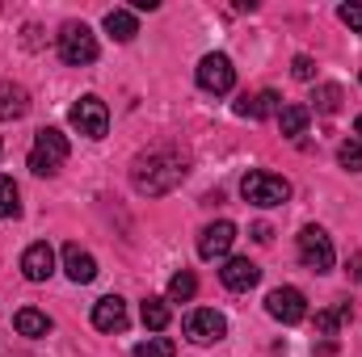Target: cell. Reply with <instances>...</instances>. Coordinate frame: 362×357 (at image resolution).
Masks as SVG:
<instances>
[{"label": "cell", "mask_w": 362, "mask_h": 357, "mask_svg": "<svg viewBox=\"0 0 362 357\" xmlns=\"http://www.w3.org/2000/svg\"><path fill=\"white\" fill-rule=\"evenodd\" d=\"M21 214V193L8 177H0V219H17Z\"/></svg>", "instance_id": "obj_23"}, {"label": "cell", "mask_w": 362, "mask_h": 357, "mask_svg": "<svg viewBox=\"0 0 362 357\" xmlns=\"http://www.w3.org/2000/svg\"><path fill=\"white\" fill-rule=\"evenodd\" d=\"M30 114V92L13 80H0V122H17Z\"/></svg>", "instance_id": "obj_14"}, {"label": "cell", "mask_w": 362, "mask_h": 357, "mask_svg": "<svg viewBox=\"0 0 362 357\" xmlns=\"http://www.w3.org/2000/svg\"><path fill=\"white\" fill-rule=\"evenodd\" d=\"M350 273H354V282H362V253L350 261Z\"/></svg>", "instance_id": "obj_30"}, {"label": "cell", "mask_w": 362, "mask_h": 357, "mask_svg": "<svg viewBox=\"0 0 362 357\" xmlns=\"http://www.w3.org/2000/svg\"><path fill=\"white\" fill-rule=\"evenodd\" d=\"M337 17H341V21H346L354 34H362V0H350V4H341V8H337Z\"/></svg>", "instance_id": "obj_27"}, {"label": "cell", "mask_w": 362, "mask_h": 357, "mask_svg": "<svg viewBox=\"0 0 362 357\" xmlns=\"http://www.w3.org/2000/svg\"><path fill=\"white\" fill-rule=\"evenodd\" d=\"M21 273H25V282H47V277L55 273V253H51L47 240L30 244V248L21 253Z\"/></svg>", "instance_id": "obj_12"}, {"label": "cell", "mask_w": 362, "mask_h": 357, "mask_svg": "<svg viewBox=\"0 0 362 357\" xmlns=\"http://www.w3.org/2000/svg\"><path fill=\"white\" fill-rule=\"evenodd\" d=\"M72 126L81 131V135H89V139H105V131H110V109H105V101L101 97H81L76 105H72Z\"/></svg>", "instance_id": "obj_6"}, {"label": "cell", "mask_w": 362, "mask_h": 357, "mask_svg": "<svg viewBox=\"0 0 362 357\" xmlns=\"http://www.w3.org/2000/svg\"><path fill=\"white\" fill-rule=\"evenodd\" d=\"M350 320V303H337V307H329V311H316V332L320 337H337V328Z\"/></svg>", "instance_id": "obj_21"}, {"label": "cell", "mask_w": 362, "mask_h": 357, "mask_svg": "<svg viewBox=\"0 0 362 357\" xmlns=\"http://www.w3.org/2000/svg\"><path fill=\"white\" fill-rule=\"evenodd\" d=\"M354 139H362V118L354 122Z\"/></svg>", "instance_id": "obj_31"}, {"label": "cell", "mask_w": 362, "mask_h": 357, "mask_svg": "<svg viewBox=\"0 0 362 357\" xmlns=\"http://www.w3.org/2000/svg\"><path fill=\"white\" fill-rule=\"evenodd\" d=\"M68 135L64 131H55V126H42L38 135H34V147H30V173H38V177H51V173H59V164L68 160Z\"/></svg>", "instance_id": "obj_2"}, {"label": "cell", "mask_w": 362, "mask_h": 357, "mask_svg": "<svg viewBox=\"0 0 362 357\" xmlns=\"http://www.w3.org/2000/svg\"><path fill=\"white\" fill-rule=\"evenodd\" d=\"M219 282H223L228 290L245 294V290H253V286L262 282V269L253 265L249 257H228V261H223V269H219Z\"/></svg>", "instance_id": "obj_11"}, {"label": "cell", "mask_w": 362, "mask_h": 357, "mask_svg": "<svg viewBox=\"0 0 362 357\" xmlns=\"http://www.w3.org/2000/svg\"><path fill=\"white\" fill-rule=\"evenodd\" d=\"M236 114L240 118H270V114H282V101H278V92L274 89H262V92H245L240 101H236Z\"/></svg>", "instance_id": "obj_15"}, {"label": "cell", "mask_w": 362, "mask_h": 357, "mask_svg": "<svg viewBox=\"0 0 362 357\" xmlns=\"http://www.w3.org/2000/svg\"><path fill=\"white\" fill-rule=\"evenodd\" d=\"M337 160H341L350 173H362V139H346V143L337 147Z\"/></svg>", "instance_id": "obj_26"}, {"label": "cell", "mask_w": 362, "mask_h": 357, "mask_svg": "<svg viewBox=\"0 0 362 357\" xmlns=\"http://www.w3.org/2000/svg\"><path fill=\"white\" fill-rule=\"evenodd\" d=\"M59 59L68 68H85V63L97 59V34L85 21H64V30H59Z\"/></svg>", "instance_id": "obj_4"}, {"label": "cell", "mask_w": 362, "mask_h": 357, "mask_svg": "<svg viewBox=\"0 0 362 357\" xmlns=\"http://www.w3.org/2000/svg\"><path fill=\"white\" fill-rule=\"evenodd\" d=\"M105 34L118 38V42H131V38L139 34L135 13H131V8H110V13H105Z\"/></svg>", "instance_id": "obj_17"}, {"label": "cell", "mask_w": 362, "mask_h": 357, "mask_svg": "<svg viewBox=\"0 0 362 357\" xmlns=\"http://www.w3.org/2000/svg\"><path fill=\"white\" fill-rule=\"evenodd\" d=\"M308 118H312V109H308V105H282L278 126H282V135H286V139H299V135L308 131Z\"/></svg>", "instance_id": "obj_18"}, {"label": "cell", "mask_w": 362, "mask_h": 357, "mask_svg": "<svg viewBox=\"0 0 362 357\" xmlns=\"http://www.w3.org/2000/svg\"><path fill=\"white\" fill-rule=\"evenodd\" d=\"M312 109L337 114V109H341V89H337V85H320V89L312 92Z\"/></svg>", "instance_id": "obj_24"}, {"label": "cell", "mask_w": 362, "mask_h": 357, "mask_svg": "<svg viewBox=\"0 0 362 357\" xmlns=\"http://www.w3.org/2000/svg\"><path fill=\"white\" fill-rule=\"evenodd\" d=\"M194 294H198V277H194L189 269L173 273V282H169V303H189Z\"/></svg>", "instance_id": "obj_22"}, {"label": "cell", "mask_w": 362, "mask_h": 357, "mask_svg": "<svg viewBox=\"0 0 362 357\" xmlns=\"http://www.w3.org/2000/svg\"><path fill=\"white\" fill-rule=\"evenodd\" d=\"M13 324H17V332H21V337H47V332H51V320H47L38 307H21Z\"/></svg>", "instance_id": "obj_19"}, {"label": "cell", "mask_w": 362, "mask_h": 357, "mask_svg": "<svg viewBox=\"0 0 362 357\" xmlns=\"http://www.w3.org/2000/svg\"><path fill=\"white\" fill-rule=\"evenodd\" d=\"M266 311H270L278 324H299L303 315H308V298H303V290H295V286H278L266 294Z\"/></svg>", "instance_id": "obj_9"}, {"label": "cell", "mask_w": 362, "mask_h": 357, "mask_svg": "<svg viewBox=\"0 0 362 357\" xmlns=\"http://www.w3.org/2000/svg\"><path fill=\"white\" fill-rule=\"evenodd\" d=\"M181 181H185V156L173 152V147H156V152L139 156L135 169H131V185H135L139 193H148V198L169 193Z\"/></svg>", "instance_id": "obj_1"}, {"label": "cell", "mask_w": 362, "mask_h": 357, "mask_svg": "<svg viewBox=\"0 0 362 357\" xmlns=\"http://www.w3.org/2000/svg\"><path fill=\"white\" fill-rule=\"evenodd\" d=\"M177 353V345L169 341V337H148L139 349H135V357H173Z\"/></svg>", "instance_id": "obj_25"}, {"label": "cell", "mask_w": 362, "mask_h": 357, "mask_svg": "<svg viewBox=\"0 0 362 357\" xmlns=\"http://www.w3.org/2000/svg\"><path fill=\"white\" fill-rule=\"evenodd\" d=\"M93 328H101V332H122V328H127V303H122L118 294L97 298V303H93Z\"/></svg>", "instance_id": "obj_13"}, {"label": "cell", "mask_w": 362, "mask_h": 357, "mask_svg": "<svg viewBox=\"0 0 362 357\" xmlns=\"http://www.w3.org/2000/svg\"><path fill=\"white\" fill-rule=\"evenodd\" d=\"M291 72H295V80H312V76H316V63H312L308 55H295V63H291Z\"/></svg>", "instance_id": "obj_28"}, {"label": "cell", "mask_w": 362, "mask_h": 357, "mask_svg": "<svg viewBox=\"0 0 362 357\" xmlns=\"http://www.w3.org/2000/svg\"><path fill=\"white\" fill-rule=\"evenodd\" d=\"M64 269H68V277H72L76 286H85V282L97 277V261H93L81 244H68V248H64Z\"/></svg>", "instance_id": "obj_16"}, {"label": "cell", "mask_w": 362, "mask_h": 357, "mask_svg": "<svg viewBox=\"0 0 362 357\" xmlns=\"http://www.w3.org/2000/svg\"><path fill=\"white\" fill-rule=\"evenodd\" d=\"M0 152H4V147H0Z\"/></svg>", "instance_id": "obj_32"}, {"label": "cell", "mask_w": 362, "mask_h": 357, "mask_svg": "<svg viewBox=\"0 0 362 357\" xmlns=\"http://www.w3.org/2000/svg\"><path fill=\"white\" fill-rule=\"evenodd\" d=\"M299 261H303V269H312V273H329L333 269V240H329L325 227L308 223L299 231Z\"/></svg>", "instance_id": "obj_5"}, {"label": "cell", "mask_w": 362, "mask_h": 357, "mask_svg": "<svg viewBox=\"0 0 362 357\" xmlns=\"http://www.w3.org/2000/svg\"><path fill=\"white\" fill-rule=\"evenodd\" d=\"M253 240H257V244H270V240H274L270 223H257V227H253Z\"/></svg>", "instance_id": "obj_29"}, {"label": "cell", "mask_w": 362, "mask_h": 357, "mask_svg": "<svg viewBox=\"0 0 362 357\" xmlns=\"http://www.w3.org/2000/svg\"><path fill=\"white\" fill-rule=\"evenodd\" d=\"M185 337H189L194 345H215V341L228 337V320H223L215 307H194V311L185 315Z\"/></svg>", "instance_id": "obj_7"}, {"label": "cell", "mask_w": 362, "mask_h": 357, "mask_svg": "<svg viewBox=\"0 0 362 357\" xmlns=\"http://www.w3.org/2000/svg\"><path fill=\"white\" fill-rule=\"evenodd\" d=\"M198 89L202 92H215V97H223V92H232L236 85V68H232V59L228 55H202V63H198Z\"/></svg>", "instance_id": "obj_8"}, {"label": "cell", "mask_w": 362, "mask_h": 357, "mask_svg": "<svg viewBox=\"0 0 362 357\" xmlns=\"http://www.w3.org/2000/svg\"><path fill=\"white\" fill-rule=\"evenodd\" d=\"M232 244H236V227H232L228 219H219V223L202 227V236H198V257H202V261H219V257L232 253Z\"/></svg>", "instance_id": "obj_10"}, {"label": "cell", "mask_w": 362, "mask_h": 357, "mask_svg": "<svg viewBox=\"0 0 362 357\" xmlns=\"http://www.w3.org/2000/svg\"><path fill=\"white\" fill-rule=\"evenodd\" d=\"M144 328H152V332H165L169 328V298H144Z\"/></svg>", "instance_id": "obj_20"}, {"label": "cell", "mask_w": 362, "mask_h": 357, "mask_svg": "<svg viewBox=\"0 0 362 357\" xmlns=\"http://www.w3.org/2000/svg\"><path fill=\"white\" fill-rule=\"evenodd\" d=\"M240 193H245V202L249 206H282L286 198H291V181L278 177V173H266V169H253V173H245L240 181Z\"/></svg>", "instance_id": "obj_3"}]
</instances>
